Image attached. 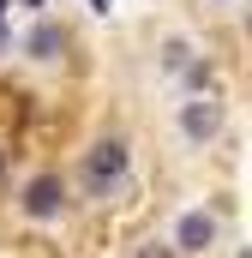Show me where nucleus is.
I'll list each match as a JSON object with an SVG mask.
<instances>
[{
	"mask_svg": "<svg viewBox=\"0 0 252 258\" xmlns=\"http://www.w3.org/2000/svg\"><path fill=\"white\" fill-rule=\"evenodd\" d=\"M60 48H66V30H60V24H48V18L24 36V54H30V60H60Z\"/></svg>",
	"mask_w": 252,
	"mask_h": 258,
	"instance_id": "39448f33",
	"label": "nucleus"
},
{
	"mask_svg": "<svg viewBox=\"0 0 252 258\" xmlns=\"http://www.w3.org/2000/svg\"><path fill=\"white\" fill-rule=\"evenodd\" d=\"M18 6H48V0H18Z\"/></svg>",
	"mask_w": 252,
	"mask_h": 258,
	"instance_id": "9d476101",
	"label": "nucleus"
},
{
	"mask_svg": "<svg viewBox=\"0 0 252 258\" xmlns=\"http://www.w3.org/2000/svg\"><path fill=\"white\" fill-rule=\"evenodd\" d=\"M138 258H174V246H144Z\"/></svg>",
	"mask_w": 252,
	"mask_h": 258,
	"instance_id": "0eeeda50",
	"label": "nucleus"
},
{
	"mask_svg": "<svg viewBox=\"0 0 252 258\" xmlns=\"http://www.w3.org/2000/svg\"><path fill=\"white\" fill-rule=\"evenodd\" d=\"M6 6H12V0H0V18H6Z\"/></svg>",
	"mask_w": 252,
	"mask_h": 258,
	"instance_id": "9b49d317",
	"label": "nucleus"
},
{
	"mask_svg": "<svg viewBox=\"0 0 252 258\" xmlns=\"http://www.w3.org/2000/svg\"><path fill=\"white\" fill-rule=\"evenodd\" d=\"M84 174H90V186H96V192H102V186H114V180L126 174V144H120V138H102V144L90 150Z\"/></svg>",
	"mask_w": 252,
	"mask_h": 258,
	"instance_id": "f257e3e1",
	"label": "nucleus"
},
{
	"mask_svg": "<svg viewBox=\"0 0 252 258\" xmlns=\"http://www.w3.org/2000/svg\"><path fill=\"white\" fill-rule=\"evenodd\" d=\"M90 6H96V12H108V6H114V0H90Z\"/></svg>",
	"mask_w": 252,
	"mask_h": 258,
	"instance_id": "1a4fd4ad",
	"label": "nucleus"
},
{
	"mask_svg": "<svg viewBox=\"0 0 252 258\" xmlns=\"http://www.w3.org/2000/svg\"><path fill=\"white\" fill-rule=\"evenodd\" d=\"M0 168H6V162H0Z\"/></svg>",
	"mask_w": 252,
	"mask_h": 258,
	"instance_id": "f8f14e48",
	"label": "nucleus"
},
{
	"mask_svg": "<svg viewBox=\"0 0 252 258\" xmlns=\"http://www.w3.org/2000/svg\"><path fill=\"white\" fill-rule=\"evenodd\" d=\"M6 48H12V30H6V24H0V54H6Z\"/></svg>",
	"mask_w": 252,
	"mask_h": 258,
	"instance_id": "6e6552de",
	"label": "nucleus"
},
{
	"mask_svg": "<svg viewBox=\"0 0 252 258\" xmlns=\"http://www.w3.org/2000/svg\"><path fill=\"white\" fill-rule=\"evenodd\" d=\"M192 60V48L186 42H180V36H174V42H168V48H162V66H168V72H180V66Z\"/></svg>",
	"mask_w": 252,
	"mask_h": 258,
	"instance_id": "423d86ee",
	"label": "nucleus"
},
{
	"mask_svg": "<svg viewBox=\"0 0 252 258\" xmlns=\"http://www.w3.org/2000/svg\"><path fill=\"white\" fill-rule=\"evenodd\" d=\"M180 132L198 138V144L216 138V132H222V102H216V96H192L186 108H180Z\"/></svg>",
	"mask_w": 252,
	"mask_h": 258,
	"instance_id": "7ed1b4c3",
	"label": "nucleus"
},
{
	"mask_svg": "<svg viewBox=\"0 0 252 258\" xmlns=\"http://www.w3.org/2000/svg\"><path fill=\"white\" fill-rule=\"evenodd\" d=\"M60 204H66V186H60V174H36V180L24 186V216H36V222L60 216Z\"/></svg>",
	"mask_w": 252,
	"mask_h": 258,
	"instance_id": "f03ea898",
	"label": "nucleus"
},
{
	"mask_svg": "<svg viewBox=\"0 0 252 258\" xmlns=\"http://www.w3.org/2000/svg\"><path fill=\"white\" fill-rule=\"evenodd\" d=\"M210 240H216V216L210 210H186L174 222V252H204Z\"/></svg>",
	"mask_w": 252,
	"mask_h": 258,
	"instance_id": "20e7f679",
	"label": "nucleus"
}]
</instances>
